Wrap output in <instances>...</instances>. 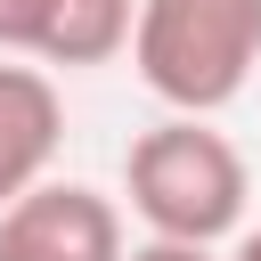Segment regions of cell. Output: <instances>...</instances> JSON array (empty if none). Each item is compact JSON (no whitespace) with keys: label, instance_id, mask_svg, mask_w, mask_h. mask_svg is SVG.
<instances>
[{"label":"cell","instance_id":"cell-8","mask_svg":"<svg viewBox=\"0 0 261 261\" xmlns=\"http://www.w3.org/2000/svg\"><path fill=\"white\" fill-rule=\"evenodd\" d=\"M228 261H261V228H245V237H237V253H228Z\"/></svg>","mask_w":261,"mask_h":261},{"label":"cell","instance_id":"cell-1","mask_svg":"<svg viewBox=\"0 0 261 261\" xmlns=\"http://www.w3.org/2000/svg\"><path fill=\"white\" fill-rule=\"evenodd\" d=\"M122 188H130V212L147 220V237H163V245H204V253H212L220 237L245 228L253 171H245V155H237L228 130L171 114V122H155V130L130 139Z\"/></svg>","mask_w":261,"mask_h":261},{"label":"cell","instance_id":"cell-3","mask_svg":"<svg viewBox=\"0 0 261 261\" xmlns=\"http://www.w3.org/2000/svg\"><path fill=\"white\" fill-rule=\"evenodd\" d=\"M0 261H130L114 196L82 179H49L0 212Z\"/></svg>","mask_w":261,"mask_h":261},{"label":"cell","instance_id":"cell-7","mask_svg":"<svg viewBox=\"0 0 261 261\" xmlns=\"http://www.w3.org/2000/svg\"><path fill=\"white\" fill-rule=\"evenodd\" d=\"M130 261H212L204 245H163V237H147V245H130Z\"/></svg>","mask_w":261,"mask_h":261},{"label":"cell","instance_id":"cell-2","mask_svg":"<svg viewBox=\"0 0 261 261\" xmlns=\"http://www.w3.org/2000/svg\"><path fill=\"white\" fill-rule=\"evenodd\" d=\"M130 65L171 114L212 122L261 65V0H139Z\"/></svg>","mask_w":261,"mask_h":261},{"label":"cell","instance_id":"cell-6","mask_svg":"<svg viewBox=\"0 0 261 261\" xmlns=\"http://www.w3.org/2000/svg\"><path fill=\"white\" fill-rule=\"evenodd\" d=\"M49 0H0V57H41Z\"/></svg>","mask_w":261,"mask_h":261},{"label":"cell","instance_id":"cell-5","mask_svg":"<svg viewBox=\"0 0 261 261\" xmlns=\"http://www.w3.org/2000/svg\"><path fill=\"white\" fill-rule=\"evenodd\" d=\"M139 41V0H49L41 24V65H114Z\"/></svg>","mask_w":261,"mask_h":261},{"label":"cell","instance_id":"cell-4","mask_svg":"<svg viewBox=\"0 0 261 261\" xmlns=\"http://www.w3.org/2000/svg\"><path fill=\"white\" fill-rule=\"evenodd\" d=\"M65 139V98L41 65H0V212L24 204L33 188H49Z\"/></svg>","mask_w":261,"mask_h":261}]
</instances>
